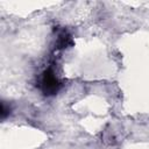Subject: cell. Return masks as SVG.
I'll return each instance as SVG.
<instances>
[{"mask_svg":"<svg viewBox=\"0 0 149 149\" xmlns=\"http://www.w3.org/2000/svg\"><path fill=\"white\" fill-rule=\"evenodd\" d=\"M9 111H10V108H9V107L7 108L6 102H5V101H2V104H1V118H2V119H5V118L9 114Z\"/></svg>","mask_w":149,"mask_h":149,"instance_id":"3957f363","label":"cell"},{"mask_svg":"<svg viewBox=\"0 0 149 149\" xmlns=\"http://www.w3.org/2000/svg\"><path fill=\"white\" fill-rule=\"evenodd\" d=\"M38 87L44 95L51 97L57 94L58 91L62 88V81L59 80L55 71L49 68L42 72L38 81Z\"/></svg>","mask_w":149,"mask_h":149,"instance_id":"6da1fadb","label":"cell"},{"mask_svg":"<svg viewBox=\"0 0 149 149\" xmlns=\"http://www.w3.org/2000/svg\"><path fill=\"white\" fill-rule=\"evenodd\" d=\"M70 45H72V37L70 35V33L65 29H62L58 34H57V38H56V48L57 49H66Z\"/></svg>","mask_w":149,"mask_h":149,"instance_id":"7a4b0ae2","label":"cell"}]
</instances>
